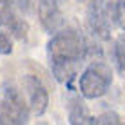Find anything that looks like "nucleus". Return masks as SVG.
Here are the masks:
<instances>
[{
    "mask_svg": "<svg viewBox=\"0 0 125 125\" xmlns=\"http://www.w3.org/2000/svg\"><path fill=\"white\" fill-rule=\"evenodd\" d=\"M29 105L15 85L4 83L0 96V123L2 125H22L29 120Z\"/></svg>",
    "mask_w": 125,
    "mask_h": 125,
    "instance_id": "nucleus-3",
    "label": "nucleus"
},
{
    "mask_svg": "<svg viewBox=\"0 0 125 125\" xmlns=\"http://www.w3.org/2000/svg\"><path fill=\"white\" fill-rule=\"evenodd\" d=\"M94 123L96 125H118L120 123V116L116 113H103V114L94 118Z\"/></svg>",
    "mask_w": 125,
    "mask_h": 125,
    "instance_id": "nucleus-11",
    "label": "nucleus"
},
{
    "mask_svg": "<svg viewBox=\"0 0 125 125\" xmlns=\"http://www.w3.org/2000/svg\"><path fill=\"white\" fill-rule=\"evenodd\" d=\"M22 85H24V93L29 102V111L34 116H42L45 113L47 105H49V94H47L44 83L36 76L27 74V76H24Z\"/></svg>",
    "mask_w": 125,
    "mask_h": 125,
    "instance_id": "nucleus-4",
    "label": "nucleus"
},
{
    "mask_svg": "<svg viewBox=\"0 0 125 125\" xmlns=\"http://www.w3.org/2000/svg\"><path fill=\"white\" fill-rule=\"evenodd\" d=\"M111 56H113L114 67L120 74H125V47L122 45V42H116L113 45V51H111Z\"/></svg>",
    "mask_w": 125,
    "mask_h": 125,
    "instance_id": "nucleus-9",
    "label": "nucleus"
},
{
    "mask_svg": "<svg viewBox=\"0 0 125 125\" xmlns=\"http://www.w3.org/2000/svg\"><path fill=\"white\" fill-rule=\"evenodd\" d=\"M56 2H65V0H56Z\"/></svg>",
    "mask_w": 125,
    "mask_h": 125,
    "instance_id": "nucleus-17",
    "label": "nucleus"
},
{
    "mask_svg": "<svg viewBox=\"0 0 125 125\" xmlns=\"http://www.w3.org/2000/svg\"><path fill=\"white\" fill-rule=\"evenodd\" d=\"M13 53V45L11 40L4 31H0V54H11Z\"/></svg>",
    "mask_w": 125,
    "mask_h": 125,
    "instance_id": "nucleus-12",
    "label": "nucleus"
},
{
    "mask_svg": "<svg viewBox=\"0 0 125 125\" xmlns=\"http://www.w3.org/2000/svg\"><path fill=\"white\" fill-rule=\"evenodd\" d=\"M60 2L56 0H40L38 2V16L47 33H58L63 27V15L60 11Z\"/></svg>",
    "mask_w": 125,
    "mask_h": 125,
    "instance_id": "nucleus-5",
    "label": "nucleus"
},
{
    "mask_svg": "<svg viewBox=\"0 0 125 125\" xmlns=\"http://www.w3.org/2000/svg\"><path fill=\"white\" fill-rule=\"evenodd\" d=\"M69 122L73 125H80V123H94V118L93 116H89L87 109H85L83 103L76 102L74 105L71 107V111H69Z\"/></svg>",
    "mask_w": 125,
    "mask_h": 125,
    "instance_id": "nucleus-8",
    "label": "nucleus"
},
{
    "mask_svg": "<svg viewBox=\"0 0 125 125\" xmlns=\"http://www.w3.org/2000/svg\"><path fill=\"white\" fill-rule=\"evenodd\" d=\"M111 83H113V71L105 62L100 60L91 62L78 78V89L82 96L87 100H96L107 94Z\"/></svg>",
    "mask_w": 125,
    "mask_h": 125,
    "instance_id": "nucleus-2",
    "label": "nucleus"
},
{
    "mask_svg": "<svg viewBox=\"0 0 125 125\" xmlns=\"http://www.w3.org/2000/svg\"><path fill=\"white\" fill-rule=\"evenodd\" d=\"M15 2L18 4V7H20V9H22V11H25V13L29 11V4H31V2H29V0H15Z\"/></svg>",
    "mask_w": 125,
    "mask_h": 125,
    "instance_id": "nucleus-14",
    "label": "nucleus"
},
{
    "mask_svg": "<svg viewBox=\"0 0 125 125\" xmlns=\"http://www.w3.org/2000/svg\"><path fill=\"white\" fill-rule=\"evenodd\" d=\"M87 45L89 42L78 31H62L53 34L47 44V54L51 63L58 62H83L87 60Z\"/></svg>",
    "mask_w": 125,
    "mask_h": 125,
    "instance_id": "nucleus-1",
    "label": "nucleus"
},
{
    "mask_svg": "<svg viewBox=\"0 0 125 125\" xmlns=\"http://www.w3.org/2000/svg\"><path fill=\"white\" fill-rule=\"evenodd\" d=\"M120 42H122V45H123V47H125V33H123V34H122V36H120Z\"/></svg>",
    "mask_w": 125,
    "mask_h": 125,
    "instance_id": "nucleus-15",
    "label": "nucleus"
},
{
    "mask_svg": "<svg viewBox=\"0 0 125 125\" xmlns=\"http://www.w3.org/2000/svg\"><path fill=\"white\" fill-rule=\"evenodd\" d=\"M15 18L11 0H0V25H9L11 20Z\"/></svg>",
    "mask_w": 125,
    "mask_h": 125,
    "instance_id": "nucleus-10",
    "label": "nucleus"
},
{
    "mask_svg": "<svg viewBox=\"0 0 125 125\" xmlns=\"http://www.w3.org/2000/svg\"><path fill=\"white\" fill-rule=\"evenodd\" d=\"M76 2H85V0H76Z\"/></svg>",
    "mask_w": 125,
    "mask_h": 125,
    "instance_id": "nucleus-16",
    "label": "nucleus"
},
{
    "mask_svg": "<svg viewBox=\"0 0 125 125\" xmlns=\"http://www.w3.org/2000/svg\"><path fill=\"white\" fill-rule=\"evenodd\" d=\"M122 2L123 0H100L102 13L113 27L118 25V13H120V7H122Z\"/></svg>",
    "mask_w": 125,
    "mask_h": 125,
    "instance_id": "nucleus-7",
    "label": "nucleus"
},
{
    "mask_svg": "<svg viewBox=\"0 0 125 125\" xmlns=\"http://www.w3.org/2000/svg\"><path fill=\"white\" fill-rule=\"evenodd\" d=\"M118 25L125 31V0L122 2V7H120V13H118Z\"/></svg>",
    "mask_w": 125,
    "mask_h": 125,
    "instance_id": "nucleus-13",
    "label": "nucleus"
},
{
    "mask_svg": "<svg viewBox=\"0 0 125 125\" xmlns=\"http://www.w3.org/2000/svg\"><path fill=\"white\" fill-rule=\"evenodd\" d=\"M87 25L91 29V33L100 40H109L111 38V29L113 25L107 22V18L103 16L100 0H91L87 6Z\"/></svg>",
    "mask_w": 125,
    "mask_h": 125,
    "instance_id": "nucleus-6",
    "label": "nucleus"
}]
</instances>
